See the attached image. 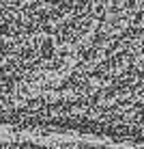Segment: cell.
<instances>
[{
	"label": "cell",
	"instance_id": "6da1fadb",
	"mask_svg": "<svg viewBox=\"0 0 144 149\" xmlns=\"http://www.w3.org/2000/svg\"><path fill=\"white\" fill-rule=\"evenodd\" d=\"M0 149H140V147L82 141V138H69V136H39V134L2 132L0 134Z\"/></svg>",
	"mask_w": 144,
	"mask_h": 149
}]
</instances>
